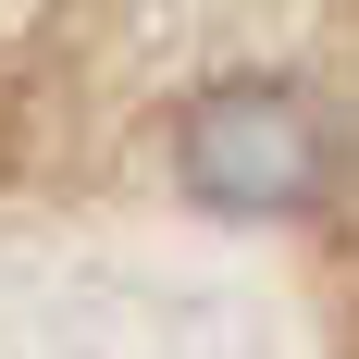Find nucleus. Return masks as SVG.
Instances as JSON below:
<instances>
[{
    "mask_svg": "<svg viewBox=\"0 0 359 359\" xmlns=\"http://www.w3.org/2000/svg\"><path fill=\"white\" fill-rule=\"evenodd\" d=\"M186 174L223 211H297L323 186V124L297 87H223L186 111Z\"/></svg>",
    "mask_w": 359,
    "mask_h": 359,
    "instance_id": "1",
    "label": "nucleus"
}]
</instances>
